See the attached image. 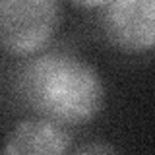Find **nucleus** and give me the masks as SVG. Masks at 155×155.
<instances>
[{"label": "nucleus", "mask_w": 155, "mask_h": 155, "mask_svg": "<svg viewBox=\"0 0 155 155\" xmlns=\"http://www.w3.org/2000/svg\"><path fill=\"white\" fill-rule=\"evenodd\" d=\"M114 147L107 143H89V145H81L78 149V153H113Z\"/></svg>", "instance_id": "39448f33"}, {"label": "nucleus", "mask_w": 155, "mask_h": 155, "mask_svg": "<svg viewBox=\"0 0 155 155\" xmlns=\"http://www.w3.org/2000/svg\"><path fill=\"white\" fill-rule=\"evenodd\" d=\"M70 149V136L62 124L45 118L25 120L10 132L4 153L6 155H54Z\"/></svg>", "instance_id": "20e7f679"}, {"label": "nucleus", "mask_w": 155, "mask_h": 155, "mask_svg": "<svg viewBox=\"0 0 155 155\" xmlns=\"http://www.w3.org/2000/svg\"><path fill=\"white\" fill-rule=\"evenodd\" d=\"M99 25L118 51L147 52L155 48V0H110L101 8Z\"/></svg>", "instance_id": "7ed1b4c3"}, {"label": "nucleus", "mask_w": 155, "mask_h": 155, "mask_svg": "<svg viewBox=\"0 0 155 155\" xmlns=\"http://www.w3.org/2000/svg\"><path fill=\"white\" fill-rule=\"evenodd\" d=\"M58 0H0V39L12 56H33L52 39Z\"/></svg>", "instance_id": "f03ea898"}, {"label": "nucleus", "mask_w": 155, "mask_h": 155, "mask_svg": "<svg viewBox=\"0 0 155 155\" xmlns=\"http://www.w3.org/2000/svg\"><path fill=\"white\" fill-rule=\"evenodd\" d=\"M72 2L80 8H103L110 0H72Z\"/></svg>", "instance_id": "423d86ee"}, {"label": "nucleus", "mask_w": 155, "mask_h": 155, "mask_svg": "<svg viewBox=\"0 0 155 155\" xmlns=\"http://www.w3.org/2000/svg\"><path fill=\"white\" fill-rule=\"evenodd\" d=\"M21 103L39 118L62 126L91 120L103 105L99 74L68 51H41L18 72Z\"/></svg>", "instance_id": "f257e3e1"}]
</instances>
